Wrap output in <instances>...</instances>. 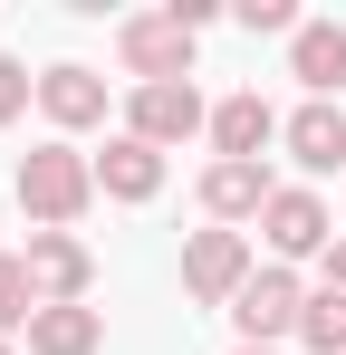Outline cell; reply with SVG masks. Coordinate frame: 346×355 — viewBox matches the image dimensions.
<instances>
[{
    "instance_id": "6da1fadb",
    "label": "cell",
    "mask_w": 346,
    "mask_h": 355,
    "mask_svg": "<svg viewBox=\"0 0 346 355\" xmlns=\"http://www.w3.org/2000/svg\"><path fill=\"white\" fill-rule=\"evenodd\" d=\"M10 192H19L29 231H77L87 202H97V154H77L67 135H49V144H29V164H19Z\"/></svg>"
},
{
    "instance_id": "7a4b0ae2",
    "label": "cell",
    "mask_w": 346,
    "mask_h": 355,
    "mask_svg": "<svg viewBox=\"0 0 346 355\" xmlns=\"http://www.w3.org/2000/svg\"><path fill=\"white\" fill-rule=\"evenodd\" d=\"M260 240H270V259H279V269L327 259V250H337V211L318 202V182H279V192H270V211H260Z\"/></svg>"
},
{
    "instance_id": "3957f363",
    "label": "cell",
    "mask_w": 346,
    "mask_h": 355,
    "mask_svg": "<svg viewBox=\"0 0 346 355\" xmlns=\"http://www.w3.org/2000/svg\"><path fill=\"white\" fill-rule=\"evenodd\" d=\"M250 279H260L250 231H222V221H212V231H192V240H183V297H192V307H231Z\"/></svg>"
},
{
    "instance_id": "277c9868",
    "label": "cell",
    "mask_w": 346,
    "mask_h": 355,
    "mask_svg": "<svg viewBox=\"0 0 346 355\" xmlns=\"http://www.w3.org/2000/svg\"><path fill=\"white\" fill-rule=\"evenodd\" d=\"M115 58L135 87H173V77H192V29L173 10H135V19H115Z\"/></svg>"
},
{
    "instance_id": "5b68a950",
    "label": "cell",
    "mask_w": 346,
    "mask_h": 355,
    "mask_svg": "<svg viewBox=\"0 0 346 355\" xmlns=\"http://www.w3.org/2000/svg\"><path fill=\"white\" fill-rule=\"evenodd\" d=\"M298 317H308V288H298V269H260L250 288L231 297V327H240V346H279V336H298Z\"/></svg>"
},
{
    "instance_id": "8992f818",
    "label": "cell",
    "mask_w": 346,
    "mask_h": 355,
    "mask_svg": "<svg viewBox=\"0 0 346 355\" xmlns=\"http://www.w3.org/2000/svg\"><path fill=\"white\" fill-rule=\"evenodd\" d=\"M29 288H39V307H87V288H97V250L77 231H29Z\"/></svg>"
},
{
    "instance_id": "52a82bcc",
    "label": "cell",
    "mask_w": 346,
    "mask_h": 355,
    "mask_svg": "<svg viewBox=\"0 0 346 355\" xmlns=\"http://www.w3.org/2000/svg\"><path fill=\"white\" fill-rule=\"evenodd\" d=\"M125 135H145V144L164 154V144H183V135H212V106H202L192 77H173V87H135V96H125Z\"/></svg>"
},
{
    "instance_id": "ba28073f",
    "label": "cell",
    "mask_w": 346,
    "mask_h": 355,
    "mask_svg": "<svg viewBox=\"0 0 346 355\" xmlns=\"http://www.w3.org/2000/svg\"><path fill=\"white\" fill-rule=\"evenodd\" d=\"M279 106L260 96V87H240V96H222L212 106V164H270V144H279Z\"/></svg>"
},
{
    "instance_id": "9c48e42d",
    "label": "cell",
    "mask_w": 346,
    "mask_h": 355,
    "mask_svg": "<svg viewBox=\"0 0 346 355\" xmlns=\"http://www.w3.org/2000/svg\"><path fill=\"white\" fill-rule=\"evenodd\" d=\"M39 116H49L58 135H87V125H106V77H97V67H77V58L39 67Z\"/></svg>"
},
{
    "instance_id": "30bf717a",
    "label": "cell",
    "mask_w": 346,
    "mask_h": 355,
    "mask_svg": "<svg viewBox=\"0 0 346 355\" xmlns=\"http://www.w3.org/2000/svg\"><path fill=\"white\" fill-rule=\"evenodd\" d=\"M270 164H202V211L222 221V231H240V221H260L270 211Z\"/></svg>"
},
{
    "instance_id": "8fae6325",
    "label": "cell",
    "mask_w": 346,
    "mask_h": 355,
    "mask_svg": "<svg viewBox=\"0 0 346 355\" xmlns=\"http://www.w3.org/2000/svg\"><path fill=\"white\" fill-rule=\"evenodd\" d=\"M279 144H288L298 173H337V164H346V116L327 106V96H308V106L279 125Z\"/></svg>"
},
{
    "instance_id": "7c38bea8",
    "label": "cell",
    "mask_w": 346,
    "mask_h": 355,
    "mask_svg": "<svg viewBox=\"0 0 346 355\" xmlns=\"http://www.w3.org/2000/svg\"><path fill=\"white\" fill-rule=\"evenodd\" d=\"M97 192H106V202H154V192H164V154H154L145 135H106V154H97Z\"/></svg>"
},
{
    "instance_id": "4fadbf2b",
    "label": "cell",
    "mask_w": 346,
    "mask_h": 355,
    "mask_svg": "<svg viewBox=\"0 0 346 355\" xmlns=\"http://www.w3.org/2000/svg\"><path fill=\"white\" fill-rule=\"evenodd\" d=\"M288 77H298L308 96H337L346 87V19H308V29L288 39Z\"/></svg>"
},
{
    "instance_id": "5bb4252c",
    "label": "cell",
    "mask_w": 346,
    "mask_h": 355,
    "mask_svg": "<svg viewBox=\"0 0 346 355\" xmlns=\"http://www.w3.org/2000/svg\"><path fill=\"white\" fill-rule=\"evenodd\" d=\"M106 346V307H39L29 317V355H97Z\"/></svg>"
},
{
    "instance_id": "9a60e30c",
    "label": "cell",
    "mask_w": 346,
    "mask_h": 355,
    "mask_svg": "<svg viewBox=\"0 0 346 355\" xmlns=\"http://www.w3.org/2000/svg\"><path fill=\"white\" fill-rule=\"evenodd\" d=\"M29 317H39L29 259H19V250H0V336H29Z\"/></svg>"
},
{
    "instance_id": "2e32d148",
    "label": "cell",
    "mask_w": 346,
    "mask_h": 355,
    "mask_svg": "<svg viewBox=\"0 0 346 355\" xmlns=\"http://www.w3.org/2000/svg\"><path fill=\"white\" fill-rule=\"evenodd\" d=\"M298 336L318 355H346V288H308V317H298Z\"/></svg>"
},
{
    "instance_id": "e0dca14e",
    "label": "cell",
    "mask_w": 346,
    "mask_h": 355,
    "mask_svg": "<svg viewBox=\"0 0 346 355\" xmlns=\"http://www.w3.org/2000/svg\"><path fill=\"white\" fill-rule=\"evenodd\" d=\"M231 19H240L250 39H298V29H308L298 0H231Z\"/></svg>"
},
{
    "instance_id": "ac0fdd59",
    "label": "cell",
    "mask_w": 346,
    "mask_h": 355,
    "mask_svg": "<svg viewBox=\"0 0 346 355\" xmlns=\"http://www.w3.org/2000/svg\"><path fill=\"white\" fill-rule=\"evenodd\" d=\"M29 106H39V77H29L19 58H0V125H10V116H29Z\"/></svg>"
},
{
    "instance_id": "d6986e66",
    "label": "cell",
    "mask_w": 346,
    "mask_h": 355,
    "mask_svg": "<svg viewBox=\"0 0 346 355\" xmlns=\"http://www.w3.org/2000/svg\"><path fill=\"white\" fill-rule=\"evenodd\" d=\"M327 288H346V231H337V250H327Z\"/></svg>"
},
{
    "instance_id": "ffe728a7",
    "label": "cell",
    "mask_w": 346,
    "mask_h": 355,
    "mask_svg": "<svg viewBox=\"0 0 346 355\" xmlns=\"http://www.w3.org/2000/svg\"><path fill=\"white\" fill-rule=\"evenodd\" d=\"M231 355H279V346H231Z\"/></svg>"
},
{
    "instance_id": "44dd1931",
    "label": "cell",
    "mask_w": 346,
    "mask_h": 355,
    "mask_svg": "<svg viewBox=\"0 0 346 355\" xmlns=\"http://www.w3.org/2000/svg\"><path fill=\"white\" fill-rule=\"evenodd\" d=\"M0 355H19V346H10V336H0Z\"/></svg>"
}]
</instances>
